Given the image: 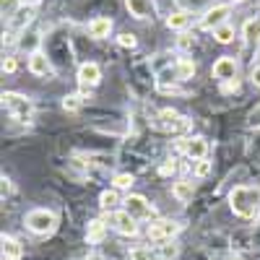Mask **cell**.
Masks as SVG:
<instances>
[{
    "instance_id": "2e32d148",
    "label": "cell",
    "mask_w": 260,
    "mask_h": 260,
    "mask_svg": "<svg viewBox=\"0 0 260 260\" xmlns=\"http://www.w3.org/2000/svg\"><path fill=\"white\" fill-rule=\"evenodd\" d=\"M172 195L180 201V203H187V201H192V195H195V187H192V182L190 180H177L175 185H172Z\"/></svg>"
},
{
    "instance_id": "7a4b0ae2",
    "label": "cell",
    "mask_w": 260,
    "mask_h": 260,
    "mask_svg": "<svg viewBox=\"0 0 260 260\" xmlns=\"http://www.w3.org/2000/svg\"><path fill=\"white\" fill-rule=\"evenodd\" d=\"M26 229L39 234V237H50L55 229H57V216L47 208H34L26 213V219H24Z\"/></svg>"
},
{
    "instance_id": "7c38bea8",
    "label": "cell",
    "mask_w": 260,
    "mask_h": 260,
    "mask_svg": "<svg viewBox=\"0 0 260 260\" xmlns=\"http://www.w3.org/2000/svg\"><path fill=\"white\" fill-rule=\"evenodd\" d=\"M185 125L187 122H185V117H180L177 110H161L156 115V127H161V130H180Z\"/></svg>"
},
{
    "instance_id": "d6986e66",
    "label": "cell",
    "mask_w": 260,
    "mask_h": 260,
    "mask_svg": "<svg viewBox=\"0 0 260 260\" xmlns=\"http://www.w3.org/2000/svg\"><path fill=\"white\" fill-rule=\"evenodd\" d=\"M107 237V224L102 219H91L89 226H86V240L89 242H102Z\"/></svg>"
},
{
    "instance_id": "3957f363",
    "label": "cell",
    "mask_w": 260,
    "mask_h": 260,
    "mask_svg": "<svg viewBox=\"0 0 260 260\" xmlns=\"http://www.w3.org/2000/svg\"><path fill=\"white\" fill-rule=\"evenodd\" d=\"M3 107L21 122H29L34 115V104L29 96L24 94H16V91H3Z\"/></svg>"
},
{
    "instance_id": "f1b7e54d",
    "label": "cell",
    "mask_w": 260,
    "mask_h": 260,
    "mask_svg": "<svg viewBox=\"0 0 260 260\" xmlns=\"http://www.w3.org/2000/svg\"><path fill=\"white\" fill-rule=\"evenodd\" d=\"M127 257L130 260H151V250L148 247H133Z\"/></svg>"
},
{
    "instance_id": "836d02e7",
    "label": "cell",
    "mask_w": 260,
    "mask_h": 260,
    "mask_svg": "<svg viewBox=\"0 0 260 260\" xmlns=\"http://www.w3.org/2000/svg\"><path fill=\"white\" fill-rule=\"evenodd\" d=\"M21 3L29 6V8H34V6H39V3H42V0H21Z\"/></svg>"
},
{
    "instance_id": "d590c367",
    "label": "cell",
    "mask_w": 260,
    "mask_h": 260,
    "mask_svg": "<svg viewBox=\"0 0 260 260\" xmlns=\"http://www.w3.org/2000/svg\"><path fill=\"white\" fill-rule=\"evenodd\" d=\"M226 3H245V0H226Z\"/></svg>"
},
{
    "instance_id": "8fae6325",
    "label": "cell",
    "mask_w": 260,
    "mask_h": 260,
    "mask_svg": "<svg viewBox=\"0 0 260 260\" xmlns=\"http://www.w3.org/2000/svg\"><path fill=\"white\" fill-rule=\"evenodd\" d=\"M52 60L42 52V50H34L31 55H29V73H34V76H52Z\"/></svg>"
},
{
    "instance_id": "44dd1931",
    "label": "cell",
    "mask_w": 260,
    "mask_h": 260,
    "mask_svg": "<svg viewBox=\"0 0 260 260\" xmlns=\"http://www.w3.org/2000/svg\"><path fill=\"white\" fill-rule=\"evenodd\" d=\"M175 68H177V78H180V81H187V78L195 76V62H192L190 57H180V60L175 62Z\"/></svg>"
},
{
    "instance_id": "603a6c76",
    "label": "cell",
    "mask_w": 260,
    "mask_h": 260,
    "mask_svg": "<svg viewBox=\"0 0 260 260\" xmlns=\"http://www.w3.org/2000/svg\"><path fill=\"white\" fill-rule=\"evenodd\" d=\"M180 11H187V13H198L208 6V0H175Z\"/></svg>"
},
{
    "instance_id": "d4e9b609",
    "label": "cell",
    "mask_w": 260,
    "mask_h": 260,
    "mask_svg": "<svg viewBox=\"0 0 260 260\" xmlns=\"http://www.w3.org/2000/svg\"><path fill=\"white\" fill-rule=\"evenodd\" d=\"M159 255H161L164 260H172V257H177V255H180V245H177L175 240H164V245H161Z\"/></svg>"
},
{
    "instance_id": "1f68e13d",
    "label": "cell",
    "mask_w": 260,
    "mask_h": 260,
    "mask_svg": "<svg viewBox=\"0 0 260 260\" xmlns=\"http://www.w3.org/2000/svg\"><path fill=\"white\" fill-rule=\"evenodd\" d=\"M175 169H177V164H175V161H167V164H161V169H159V172H161V175L167 177V175H172Z\"/></svg>"
},
{
    "instance_id": "8992f818",
    "label": "cell",
    "mask_w": 260,
    "mask_h": 260,
    "mask_svg": "<svg viewBox=\"0 0 260 260\" xmlns=\"http://www.w3.org/2000/svg\"><path fill=\"white\" fill-rule=\"evenodd\" d=\"M180 232V224L169 221V219H154L148 224V237L151 240H175Z\"/></svg>"
},
{
    "instance_id": "5bb4252c",
    "label": "cell",
    "mask_w": 260,
    "mask_h": 260,
    "mask_svg": "<svg viewBox=\"0 0 260 260\" xmlns=\"http://www.w3.org/2000/svg\"><path fill=\"white\" fill-rule=\"evenodd\" d=\"M0 245H3V260H21V255H24L21 242L16 240V237H11V234L0 237Z\"/></svg>"
},
{
    "instance_id": "277c9868",
    "label": "cell",
    "mask_w": 260,
    "mask_h": 260,
    "mask_svg": "<svg viewBox=\"0 0 260 260\" xmlns=\"http://www.w3.org/2000/svg\"><path fill=\"white\" fill-rule=\"evenodd\" d=\"M122 203H125V211L133 216L136 221H148L151 216H154V206H151L143 195H138V192H130Z\"/></svg>"
},
{
    "instance_id": "4fadbf2b",
    "label": "cell",
    "mask_w": 260,
    "mask_h": 260,
    "mask_svg": "<svg viewBox=\"0 0 260 260\" xmlns=\"http://www.w3.org/2000/svg\"><path fill=\"white\" fill-rule=\"evenodd\" d=\"M102 81V68L96 62H83L78 68V83H86V86H96Z\"/></svg>"
},
{
    "instance_id": "9c48e42d",
    "label": "cell",
    "mask_w": 260,
    "mask_h": 260,
    "mask_svg": "<svg viewBox=\"0 0 260 260\" xmlns=\"http://www.w3.org/2000/svg\"><path fill=\"white\" fill-rule=\"evenodd\" d=\"M110 221H112V226H115L122 237H136V234H138V224H136V219H133V216H130L125 208H122V211H112Z\"/></svg>"
},
{
    "instance_id": "4dcf8cb0",
    "label": "cell",
    "mask_w": 260,
    "mask_h": 260,
    "mask_svg": "<svg viewBox=\"0 0 260 260\" xmlns=\"http://www.w3.org/2000/svg\"><path fill=\"white\" fill-rule=\"evenodd\" d=\"M16 68H18L16 57H6V60H3V73H16Z\"/></svg>"
},
{
    "instance_id": "7402d4cb",
    "label": "cell",
    "mask_w": 260,
    "mask_h": 260,
    "mask_svg": "<svg viewBox=\"0 0 260 260\" xmlns=\"http://www.w3.org/2000/svg\"><path fill=\"white\" fill-rule=\"evenodd\" d=\"M213 39L219 42V45H229V42L234 39V26L229 24V21H226V24H221V26H216L213 29Z\"/></svg>"
},
{
    "instance_id": "30bf717a",
    "label": "cell",
    "mask_w": 260,
    "mask_h": 260,
    "mask_svg": "<svg viewBox=\"0 0 260 260\" xmlns=\"http://www.w3.org/2000/svg\"><path fill=\"white\" fill-rule=\"evenodd\" d=\"M125 8L130 11V16L146 21L156 16V0H125Z\"/></svg>"
},
{
    "instance_id": "8d00e7d4",
    "label": "cell",
    "mask_w": 260,
    "mask_h": 260,
    "mask_svg": "<svg viewBox=\"0 0 260 260\" xmlns=\"http://www.w3.org/2000/svg\"><path fill=\"white\" fill-rule=\"evenodd\" d=\"M257 65H260V55H257Z\"/></svg>"
},
{
    "instance_id": "ac0fdd59",
    "label": "cell",
    "mask_w": 260,
    "mask_h": 260,
    "mask_svg": "<svg viewBox=\"0 0 260 260\" xmlns=\"http://www.w3.org/2000/svg\"><path fill=\"white\" fill-rule=\"evenodd\" d=\"M242 37L247 45H257L260 42V18H247L242 24Z\"/></svg>"
},
{
    "instance_id": "d6a6232c",
    "label": "cell",
    "mask_w": 260,
    "mask_h": 260,
    "mask_svg": "<svg viewBox=\"0 0 260 260\" xmlns=\"http://www.w3.org/2000/svg\"><path fill=\"white\" fill-rule=\"evenodd\" d=\"M250 78H252V83H255V86H260V65L252 71V76H250Z\"/></svg>"
},
{
    "instance_id": "484cf974",
    "label": "cell",
    "mask_w": 260,
    "mask_h": 260,
    "mask_svg": "<svg viewBox=\"0 0 260 260\" xmlns=\"http://www.w3.org/2000/svg\"><path fill=\"white\" fill-rule=\"evenodd\" d=\"M81 102H83L81 94H68V96L62 99V110L65 112H78L81 110Z\"/></svg>"
},
{
    "instance_id": "ffe728a7",
    "label": "cell",
    "mask_w": 260,
    "mask_h": 260,
    "mask_svg": "<svg viewBox=\"0 0 260 260\" xmlns=\"http://www.w3.org/2000/svg\"><path fill=\"white\" fill-rule=\"evenodd\" d=\"M117 203H120V192H117V187L104 190V192L99 195V208H102L104 213H107V211H115Z\"/></svg>"
},
{
    "instance_id": "5b68a950",
    "label": "cell",
    "mask_w": 260,
    "mask_h": 260,
    "mask_svg": "<svg viewBox=\"0 0 260 260\" xmlns=\"http://www.w3.org/2000/svg\"><path fill=\"white\" fill-rule=\"evenodd\" d=\"M229 16H232V8L224 3V6H211L203 16H201V29H206V31H213L216 26H221V24H226L229 21Z\"/></svg>"
},
{
    "instance_id": "9a60e30c",
    "label": "cell",
    "mask_w": 260,
    "mask_h": 260,
    "mask_svg": "<svg viewBox=\"0 0 260 260\" xmlns=\"http://www.w3.org/2000/svg\"><path fill=\"white\" fill-rule=\"evenodd\" d=\"M110 31H112V18H107V16H99L89 24V37H94V39L110 37Z\"/></svg>"
},
{
    "instance_id": "52a82bcc",
    "label": "cell",
    "mask_w": 260,
    "mask_h": 260,
    "mask_svg": "<svg viewBox=\"0 0 260 260\" xmlns=\"http://www.w3.org/2000/svg\"><path fill=\"white\" fill-rule=\"evenodd\" d=\"M237 71H240V65H237V60L234 57H229V55H224V57H219L213 62V68H211V76L216 78V81H232V78H237Z\"/></svg>"
},
{
    "instance_id": "f546056e",
    "label": "cell",
    "mask_w": 260,
    "mask_h": 260,
    "mask_svg": "<svg viewBox=\"0 0 260 260\" xmlns=\"http://www.w3.org/2000/svg\"><path fill=\"white\" fill-rule=\"evenodd\" d=\"M192 45H195V39L190 37V34H185V31H180V37H177V47L185 52V50H192Z\"/></svg>"
},
{
    "instance_id": "e0dca14e",
    "label": "cell",
    "mask_w": 260,
    "mask_h": 260,
    "mask_svg": "<svg viewBox=\"0 0 260 260\" xmlns=\"http://www.w3.org/2000/svg\"><path fill=\"white\" fill-rule=\"evenodd\" d=\"M187 24H190V13H187V11H172V13L167 16V26H169L172 31H185Z\"/></svg>"
},
{
    "instance_id": "e575fe53",
    "label": "cell",
    "mask_w": 260,
    "mask_h": 260,
    "mask_svg": "<svg viewBox=\"0 0 260 260\" xmlns=\"http://www.w3.org/2000/svg\"><path fill=\"white\" fill-rule=\"evenodd\" d=\"M229 260H245V257H242V255H232Z\"/></svg>"
},
{
    "instance_id": "4316f807",
    "label": "cell",
    "mask_w": 260,
    "mask_h": 260,
    "mask_svg": "<svg viewBox=\"0 0 260 260\" xmlns=\"http://www.w3.org/2000/svg\"><path fill=\"white\" fill-rule=\"evenodd\" d=\"M117 45L125 47V50H133V47L138 45V39H136V34H127V31H125V34L117 37Z\"/></svg>"
},
{
    "instance_id": "ba28073f",
    "label": "cell",
    "mask_w": 260,
    "mask_h": 260,
    "mask_svg": "<svg viewBox=\"0 0 260 260\" xmlns=\"http://www.w3.org/2000/svg\"><path fill=\"white\" fill-rule=\"evenodd\" d=\"M177 148L185 151V154H187L190 159H195V161L208 156V141L201 138V136H195V138H182V141L177 143Z\"/></svg>"
},
{
    "instance_id": "cb8c5ba5",
    "label": "cell",
    "mask_w": 260,
    "mask_h": 260,
    "mask_svg": "<svg viewBox=\"0 0 260 260\" xmlns=\"http://www.w3.org/2000/svg\"><path fill=\"white\" fill-rule=\"evenodd\" d=\"M133 182H136V177L127 175V172H120V175L112 177V187H117V190H130V187H133Z\"/></svg>"
},
{
    "instance_id": "83f0119b",
    "label": "cell",
    "mask_w": 260,
    "mask_h": 260,
    "mask_svg": "<svg viewBox=\"0 0 260 260\" xmlns=\"http://www.w3.org/2000/svg\"><path fill=\"white\" fill-rule=\"evenodd\" d=\"M208 175H211V161L198 159V164H195V177H208Z\"/></svg>"
},
{
    "instance_id": "6da1fadb",
    "label": "cell",
    "mask_w": 260,
    "mask_h": 260,
    "mask_svg": "<svg viewBox=\"0 0 260 260\" xmlns=\"http://www.w3.org/2000/svg\"><path fill=\"white\" fill-rule=\"evenodd\" d=\"M229 206L240 219L260 216V185H237L229 192Z\"/></svg>"
}]
</instances>
